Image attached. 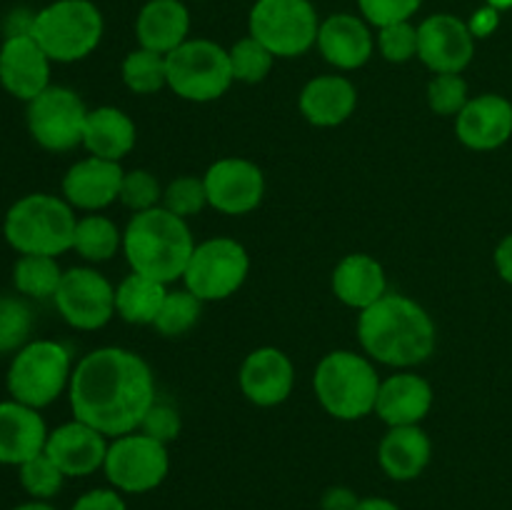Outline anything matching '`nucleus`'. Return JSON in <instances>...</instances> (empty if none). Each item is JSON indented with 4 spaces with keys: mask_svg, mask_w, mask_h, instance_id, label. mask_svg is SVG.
Here are the masks:
<instances>
[{
    "mask_svg": "<svg viewBox=\"0 0 512 510\" xmlns=\"http://www.w3.org/2000/svg\"><path fill=\"white\" fill-rule=\"evenodd\" d=\"M68 395L75 420L120 438L135 433L155 403L153 370L133 350L98 348L73 368Z\"/></svg>",
    "mask_w": 512,
    "mask_h": 510,
    "instance_id": "f257e3e1",
    "label": "nucleus"
},
{
    "mask_svg": "<svg viewBox=\"0 0 512 510\" xmlns=\"http://www.w3.org/2000/svg\"><path fill=\"white\" fill-rule=\"evenodd\" d=\"M358 338L373 360L393 368H413L435 353L438 330L423 305L408 295L385 293L360 310Z\"/></svg>",
    "mask_w": 512,
    "mask_h": 510,
    "instance_id": "f03ea898",
    "label": "nucleus"
},
{
    "mask_svg": "<svg viewBox=\"0 0 512 510\" xmlns=\"http://www.w3.org/2000/svg\"><path fill=\"white\" fill-rule=\"evenodd\" d=\"M193 250L195 240L188 223L163 205L135 213L123 230V253L133 273L158 283L168 285L183 278Z\"/></svg>",
    "mask_w": 512,
    "mask_h": 510,
    "instance_id": "7ed1b4c3",
    "label": "nucleus"
},
{
    "mask_svg": "<svg viewBox=\"0 0 512 510\" xmlns=\"http://www.w3.org/2000/svg\"><path fill=\"white\" fill-rule=\"evenodd\" d=\"M78 218L65 198L48 193L23 195L5 213L3 235L20 255H63L73 250Z\"/></svg>",
    "mask_w": 512,
    "mask_h": 510,
    "instance_id": "20e7f679",
    "label": "nucleus"
},
{
    "mask_svg": "<svg viewBox=\"0 0 512 510\" xmlns=\"http://www.w3.org/2000/svg\"><path fill=\"white\" fill-rule=\"evenodd\" d=\"M380 383L375 365L353 350L328 353L313 375L320 405L338 420H360L375 413Z\"/></svg>",
    "mask_w": 512,
    "mask_h": 510,
    "instance_id": "39448f33",
    "label": "nucleus"
},
{
    "mask_svg": "<svg viewBox=\"0 0 512 510\" xmlns=\"http://www.w3.org/2000/svg\"><path fill=\"white\" fill-rule=\"evenodd\" d=\"M103 28L93 0H53L33 15L30 35L53 63H78L98 48Z\"/></svg>",
    "mask_w": 512,
    "mask_h": 510,
    "instance_id": "423d86ee",
    "label": "nucleus"
},
{
    "mask_svg": "<svg viewBox=\"0 0 512 510\" xmlns=\"http://www.w3.org/2000/svg\"><path fill=\"white\" fill-rule=\"evenodd\" d=\"M70 350L55 340H30L8 368V393L18 403L40 410L55 403L70 385Z\"/></svg>",
    "mask_w": 512,
    "mask_h": 510,
    "instance_id": "0eeeda50",
    "label": "nucleus"
},
{
    "mask_svg": "<svg viewBox=\"0 0 512 510\" xmlns=\"http://www.w3.org/2000/svg\"><path fill=\"white\" fill-rule=\"evenodd\" d=\"M165 60H168V88L190 103L218 100L235 83L228 50L213 40H185L180 48L165 55Z\"/></svg>",
    "mask_w": 512,
    "mask_h": 510,
    "instance_id": "6e6552de",
    "label": "nucleus"
},
{
    "mask_svg": "<svg viewBox=\"0 0 512 510\" xmlns=\"http://www.w3.org/2000/svg\"><path fill=\"white\" fill-rule=\"evenodd\" d=\"M248 28L275 58H298L318 43L320 20L310 0H255Z\"/></svg>",
    "mask_w": 512,
    "mask_h": 510,
    "instance_id": "1a4fd4ad",
    "label": "nucleus"
},
{
    "mask_svg": "<svg viewBox=\"0 0 512 510\" xmlns=\"http://www.w3.org/2000/svg\"><path fill=\"white\" fill-rule=\"evenodd\" d=\"M103 470L108 483L120 493H150L163 485L170 473L168 445L140 430L120 435L108 445Z\"/></svg>",
    "mask_w": 512,
    "mask_h": 510,
    "instance_id": "9d476101",
    "label": "nucleus"
},
{
    "mask_svg": "<svg viewBox=\"0 0 512 510\" xmlns=\"http://www.w3.org/2000/svg\"><path fill=\"white\" fill-rule=\"evenodd\" d=\"M248 270V250L238 240L210 238L205 243L195 245L183 280L185 288L195 298L208 303V300H225L238 293L240 285L248 278Z\"/></svg>",
    "mask_w": 512,
    "mask_h": 510,
    "instance_id": "9b49d317",
    "label": "nucleus"
},
{
    "mask_svg": "<svg viewBox=\"0 0 512 510\" xmlns=\"http://www.w3.org/2000/svg\"><path fill=\"white\" fill-rule=\"evenodd\" d=\"M88 108L75 90L50 85L28 103V130L40 148L50 153H65L83 145V130Z\"/></svg>",
    "mask_w": 512,
    "mask_h": 510,
    "instance_id": "f8f14e48",
    "label": "nucleus"
},
{
    "mask_svg": "<svg viewBox=\"0 0 512 510\" xmlns=\"http://www.w3.org/2000/svg\"><path fill=\"white\" fill-rule=\"evenodd\" d=\"M53 303L68 325L98 330L115 315V288L98 270L70 268L63 273Z\"/></svg>",
    "mask_w": 512,
    "mask_h": 510,
    "instance_id": "ddd939ff",
    "label": "nucleus"
},
{
    "mask_svg": "<svg viewBox=\"0 0 512 510\" xmlns=\"http://www.w3.org/2000/svg\"><path fill=\"white\" fill-rule=\"evenodd\" d=\"M475 53V35L458 15L438 13L418 25V58L438 73H463Z\"/></svg>",
    "mask_w": 512,
    "mask_h": 510,
    "instance_id": "4468645a",
    "label": "nucleus"
},
{
    "mask_svg": "<svg viewBox=\"0 0 512 510\" xmlns=\"http://www.w3.org/2000/svg\"><path fill=\"white\" fill-rule=\"evenodd\" d=\"M208 205L225 215H245L260 205L265 195L263 170L245 158H223L203 175Z\"/></svg>",
    "mask_w": 512,
    "mask_h": 510,
    "instance_id": "2eb2a0df",
    "label": "nucleus"
},
{
    "mask_svg": "<svg viewBox=\"0 0 512 510\" xmlns=\"http://www.w3.org/2000/svg\"><path fill=\"white\" fill-rule=\"evenodd\" d=\"M50 63L30 33H10L0 45V85L13 98L30 103L50 88Z\"/></svg>",
    "mask_w": 512,
    "mask_h": 510,
    "instance_id": "dca6fc26",
    "label": "nucleus"
},
{
    "mask_svg": "<svg viewBox=\"0 0 512 510\" xmlns=\"http://www.w3.org/2000/svg\"><path fill=\"white\" fill-rule=\"evenodd\" d=\"M45 453L65 473V478H85L105 465L108 440L93 425L70 420L48 433Z\"/></svg>",
    "mask_w": 512,
    "mask_h": 510,
    "instance_id": "f3484780",
    "label": "nucleus"
},
{
    "mask_svg": "<svg viewBox=\"0 0 512 510\" xmlns=\"http://www.w3.org/2000/svg\"><path fill=\"white\" fill-rule=\"evenodd\" d=\"M295 368L293 360L278 348L253 350L240 365V390L245 398L260 408H273L285 403L293 393Z\"/></svg>",
    "mask_w": 512,
    "mask_h": 510,
    "instance_id": "a211bd4d",
    "label": "nucleus"
},
{
    "mask_svg": "<svg viewBox=\"0 0 512 510\" xmlns=\"http://www.w3.org/2000/svg\"><path fill=\"white\" fill-rule=\"evenodd\" d=\"M458 140L470 150H495L512 135V103L503 95L485 93L470 98L455 120Z\"/></svg>",
    "mask_w": 512,
    "mask_h": 510,
    "instance_id": "6ab92c4d",
    "label": "nucleus"
},
{
    "mask_svg": "<svg viewBox=\"0 0 512 510\" xmlns=\"http://www.w3.org/2000/svg\"><path fill=\"white\" fill-rule=\"evenodd\" d=\"M123 175L120 163L90 155V158L70 165L63 178V195L73 208L95 213L120 198Z\"/></svg>",
    "mask_w": 512,
    "mask_h": 510,
    "instance_id": "aec40b11",
    "label": "nucleus"
},
{
    "mask_svg": "<svg viewBox=\"0 0 512 510\" xmlns=\"http://www.w3.org/2000/svg\"><path fill=\"white\" fill-rule=\"evenodd\" d=\"M318 50L338 70L363 68L375 50L368 20L350 13H335L320 23Z\"/></svg>",
    "mask_w": 512,
    "mask_h": 510,
    "instance_id": "412c9836",
    "label": "nucleus"
},
{
    "mask_svg": "<svg viewBox=\"0 0 512 510\" xmlns=\"http://www.w3.org/2000/svg\"><path fill=\"white\" fill-rule=\"evenodd\" d=\"M48 425L43 415L18 400L0 403V465H23L43 453L48 443Z\"/></svg>",
    "mask_w": 512,
    "mask_h": 510,
    "instance_id": "4be33fe9",
    "label": "nucleus"
},
{
    "mask_svg": "<svg viewBox=\"0 0 512 510\" xmlns=\"http://www.w3.org/2000/svg\"><path fill=\"white\" fill-rule=\"evenodd\" d=\"M433 408V388L415 373H395L380 383L375 413L388 428L420 425Z\"/></svg>",
    "mask_w": 512,
    "mask_h": 510,
    "instance_id": "5701e85b",
    "label": "nucleus"
},
{
    "mask_svg": "<svg viewBox=\"0 0 512 510\" xmlns=\"http://www.w3.org/2000/svg\"><path fill=\"white\" fill-rule=\"evenodd\" d=\"M190 33V13L183 0H148L135 20V35L140 48L160 55L173 53Z\"/></svg>",
    "mask_w": 512,
    "mask_h": 510,
    "instance_id": "b1692460",
    "label": "nucleus"
},
{
    "mask_svg": "<svg viewBox=\"0 0 512 510\" xmlns=\"http://www.w3.org/2000/svg\"><path fill=\"white\" fill-rule=\"evenodd\" d=\"M433 458V443L420 425H398L383 435L378 448L380 468L398 483L423 475Z\"/></svg>",
    "mask_w": 512,
    "mask_h": 510,
    "instance_id": "393cba45",
    "label": "nucleus"
},
{
    "mask_svg": "<svg viewBox=\"0 0 512 510\" xmlns=\"http://www.w3.org/2000/svg\"><path fill=\"white\" fill-rule=\"evenodd\" d=\"M358 105V90L343 75H318L300 93V113L318 128L343 125Z\"/></svg>",
    "mask_w": 512,
    "mask_h": 510,
    "instance_id": "a878e982",
    "label": "nucleus"
},
{
    "mask_svg": "<svg viewBox=\"0 0 512 510\" xmlns=\"http://www.w3.org/2000/svg\"><path fill=\"white\" fill-rule=\"evenodd\" d=\"M333 293L348 308H370L388 293V278H385L383 265L373 255H345L333 270Z\"/></svg>",
    "mask_w": 512,
    "mask_h": 510,
    "instance_id": "bb28decb",
    "label": "nucleus"
},
{
    "mask_svg": "<svg viewBox=\"0 0 512 510\" xmlns=\"http://www.w3.org/2000/svg\"><path fill=\"white\" fill-rule=\"evenodd\" d=\"M135 123L128 113L113 105L88 110L83 130V145L90 155L103 160H120L135 148Z\"/></svg>",
    "mask_w": 512,
    "mask_h": 510,
    "instance_id": "cd10ccee",
    "label": "nucleus"
},
{
    "mask_svg": "<svg viewBox=\"0 0 512 510\" xmlns=\"http://www.w3.org/2000/svg\"><path fill=\"white\" fill-rule=\"evenodd\" d=\"M165 295H168L165 283L130 273L115 288V313L130 325H153L163 308Z\"/></svg>",
    "mask_w": 512,
    "mask_h": 510,
    "instance_id": "c85d7f7f",
    "label": "nucleus"
},
{
    "mask_svg": "<svg viewBox=\"0 0 512 510\" xmlns=\"http://www.w3.org/2000/svg\"><path fill=\"white\" fill-rule=\"evenodd\" d=\"M123 248V233L105 215H85L75 225L73 250L88 263H105Z\"/></svg>",
    "mask_w": 512,
    "mask_h": 510,
    "instance_id": "c756f323",
    "label": "nucleus"
},
{
    "mask_svg": "<svg viewBox=\"0 0 512 510\" xmlns=\"http://www.w3.org/2000/svg\"><path fill=\"white\" fill-rule=\"evenodd\" d=\"M63 280L58 260L53 255H20L13 268V283L18 293L35 300L55 298Z\"/></svg>",
    "mask_w": 512,
    "mask_h": 510,
    "instance_id": "7c9ffc66",
    "label": "nucleus"
},
{
    "mask_svg": "<svg viewBox=\"0 0 512 510\" xmlns=\"http://www.w3.org/2000/svg\"><path fill=\"white\" fill-rule=\"evenodd\" d=\"M123 83L138 95H153L168 85V60L155 50H130L123 60Z\"/></svg>",
    "mask_w": 512,
    "mask_h": 510,
    "instance_id": "2f4dec72",
    "label": "nucleus"
},
{
    "mask_svg": "<svg viewBox=\"0 0 512 510\" xmlns=\"http://www.w3.org/2000/svg\"><path fill=\"white\" fill-rule=\"evenodd\" d=\"M200 310H203V300L195 298L188 288L168 290L153 328L165 338H180L198 323Z\"/></svg>",
    "mask_w": 512,
    "mask_h": 510,
    "instance_id": "473e14b6",
    "label": "nucleus"
},
{
    "mask_svg": "<svg viewBox=\"0 0 512 510\" xmlns=\"http://www.w3.org/2000/svg\"><path fill=\"white\" fill-rule=\"evenodd\" d=\"M230 55V68H233V78L238 83H263L270 75L275 63V55L265 48L260 40H255L253 35L248 38H240L233 48L228 50Z\"/></svg>",
    "mask_w": 512,
    "mask_h": 510,
    "instance_id": "72a5a7b5",
    "label": "nucleus"
},
{
    "mask_svg": "<svg viewBox=\"0 0 512 510\" xmlns=\"http://www.w3.org/2000/svg\"><path fill=\"white\" fill-rule=\"evenodd\" d=\"M18 478L30 498L45 500V503L50 498H55L65 483V473L50 460V455L45 450L35 455V458L25 460L23 465H18Z\"/></svg>",
    "mask_w": 512,
    "mask_h": 510,
    "instance_id": "f704fd0d",
    "label": "nucleus"
},
{
    "mask_svg": "<svg viewBox=\"0 0 512 510\" xmlns=\"http://www.w3.org/2000/svg\"><path fill=\"white\" fill-rule=\"evenodd\" d=\"M33 313L20 298L0 295V353H13L30 343Z\"/></svg>",
    "mask_w": 512,
    "mask_h": 510,
    "instance_id": "c9c22d12",
    "label": "nucleus"
},
{
    "mask_svg": "<svg viewBox=\"0 0 512 510\" xmlns=\"http://www.w3.org/2000/svg\"><path fill=\"white\" fill-rule=\"evenodd\" d=\"M205 205H208V190H205L203 178H195V175L170 180L168 188L163 190V208L183 220L198 215Z\"/></svg>",
    "mask_w": 512,
    "mask_h": 510,
    "instance_id": "e433bc0d",
    "label": "nucleus"
},
{
    "mask_svg": "<svg viewBox=\"0 0 512 510\" xmlns=\"http://www.w3.org/2000/svg\"><path fill=\"white\" fill-rule=\"evenodd\" d=\"M118 200L133 213H145L163 203V188L150 170H130L123 175Z\"/></svg>",
    "mask_w": 512,
    "mask_h": 510,
    "instance_id": "4c0bfd02",
    "label": "nucleus"
},
{
    "mask_svg": "<svg viewBox=\"0 0 512 510\" xmlns=\"http://www.w3.org/2000/svg\"><path fill=\"white\" fill-rule=\"evenodd\" d=\"M468 100V83L460 73H438L428 83V105L433 113L458 118Z\"/></svg>",
    "mask_w": 512,
    "mask_h": 510,
    "instance_id": "58836bf2",
    "label": "nucleus"
},
{
    "mask_svg": "<svg viewBox=\"0 0 512 510\" xmlns=\"http://www.w3.org/2000/svg\"><path fill=\"white\" fill-rule=\"evenodd\" d=\"M378 48L388 63H408L418 55V25L403 20L378 28Z\"/></svg>",
    "mask_w": 512,
    "mask_h": 510,
    "instance_id": "ea45409f",
    "label": "nucleus"
},
{
    "mask_svg": "<svg viewBox=\"0 0 512 510\" xmlns=\"http://www.w3.org/2000/svg\"><path fill=\"white\" fill-rule=\"evenodd\" d=\"M420 5H423V0H358L363 18L375 28L410 20L418 13Z\"/></svg>",
    "mask_w": 512,
    "mask_h": 510,
    "instance_id": "a19ab883",
    "label": "nucleus"
},
{
    "mask_svg": "<svg viewBox=\"0 0 512 510\" xmlns=\"http://www.w3.org/2000/svg\"><path fill=\"white\" fill-rule=\"evenodd\" d=\"M140 433L150 435V438L160 440V443H173L180 435V413L178 408H173L170 403L155 398V403L150 405L148 413H145L143 423H140Z\"/></svg>",
    "mask_w": 512,
    "mask_h": 510,
    "instance_id": "79ce46f5",
    "label": "nucleus"
},
{
    "mask_svg": "<svg viewBox=\"0 0 512 510\" xmlns=\"http://www.w3.org/2000/svg\"><path fill=\"white\" fill-rule=\"evenodd\" d=\"M70 510H128L123 495L115 488H95L80 495Z\"/></svg>",
    "mask_w": 512,
    "mask_h": 510,
    "instance_id": "37998d69",
    "label": "nucleus"
},
{
    "mask_svg": "<svg viewBox=\"0 0 512 510\" xmlns=\"http://www.w3.org/2000/svg\"><path fill=\"white\" fill-rule=\"evenodd\" d=\"M498 25H500V10L493 8V5H485V8L475 10L468 28L475 38H488V35H493L495 30H498Z\"/></svg>",
    "mask_w": 512,
    "mask_h": 510,
    "instance_id": "c03bdc74",
    "label": "nucleus"
},
{
    "mask_svg": "<svg viewBox=\"0 0 512 510\" xmlns=\"http://www.w3.org/2000/svg\"><path fill=\"white\" fill-rule=\"evenodd\" d=\"M360 498L350 488H343V485H335V488H328L323 495V510H355L358 508Z\"/></svg>",
    "mask_w": 512,
    "mask_h": 510,
    "instance_id": "a18cd8bd",
    "label": "nucleus"
},
{
    "mask_svg": "<svg viewBox=\"0 0 512 510\" xmlns=\"http://www.w3.org/2000/svg\"><path fill=\"white\" fill-rule=\"evenodd\" d=\"M495 265H498V273L503 275V280L512 285V233L500 240L498 250H495Z\"/></svg>",
    "mask_w": 512,
    "mask_h": 510,
    "instance_id": "49530a36",
    "label": "nucleus"
},
{
    "mask_svg": "<svg viewBox=\"0 0 512 510\" xmlns=\"http://www.w3.org/2000/svg\"><path fill=\"white\" fill-rule=\"evenodd\" d=\"M355 510H400V508L388 498H360L358 508Z\"/></svg>",
    "mask_w": 512,
    "mask_h": 510,
    "instance_id": "de8ad7c7",
    "label": "nucleus"
},
{
    "mask_svg": "<svg viewBox=\"0 0 512 510\" xmlns=\"http://www.w3.org/2000/svg\"><path fill=\"white\" fill-rule=\"evenodd\" d=\"M13 510H58V508H53V505L45 503V500H28V503L15 505Z\"/></svg>",
    "mask_w": 512,
    "mask_h": 510,
    "instance_id": "09e8293b",
    "label": "nucleus"
},
{
    "mask_svg": "<svg viewBox=\"0 0 512 510\" xmlns=\"http://www.w3.org/2000/svg\"><path fill=\"white\" fill-rule=\"evenodd\" d=\"M485 3L493 5V8H498V10H508V8H512V0H485Z\"/></svg>",
    "mask_w": 512,
    "mask_h": 510,
    "instance_id": "8fccbe9b",
    "label": "nucleus"
}]
</instances>
